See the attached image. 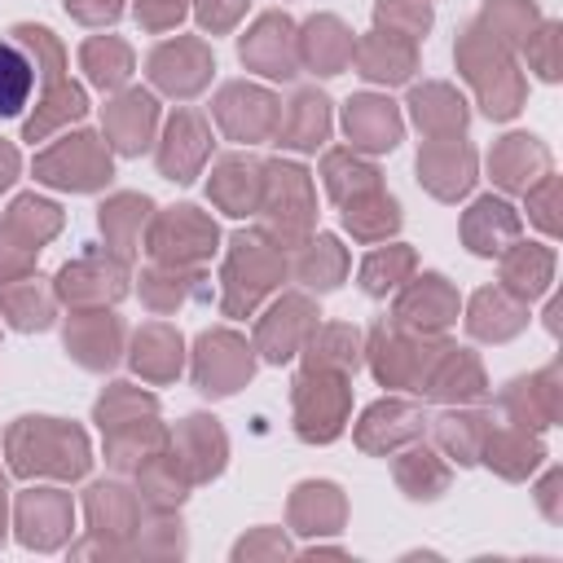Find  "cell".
<instances>
[{"label":"cell","mask_w":563,"mask_h":563,"mask_svg":"<svg viewBox=\"0 0 563 563\" xmlns=\"http://www.w3.org/2000/svg\"><path fill=\"white\" fill-rule=\"evenodd\" d=\"M35 66L18 44H0V114H18L31 97Z\"/></svg>","instance_id":"cell-1"}]
</instances>
